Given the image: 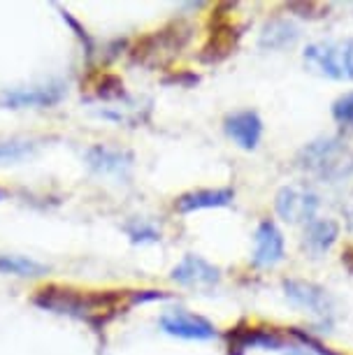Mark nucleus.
I'll use <instances>...</instances> for the list:
<instances>
[{
  "instance_id": "f257e3e1",
  "label": "nucleus",
  "mask_w": 353,
  "mask_h": 355,
  "mask_svg": "<svg viewBox=\"0 0 353 355\" xmlns=\"http://www.w3.org/2000/svg\"><path fill=\"white\" fill-rule=\"evenodd\" d=\"M298 163L314 177L335 182V179H342L353 170V151L342 139L323 137L304 146L298 156Z\"/></svg>"
},
{
  "instance_id": "f03ea898",
  "label": "nucleus",
  "mask_w": 353,
  "mask_h": 355,
  "mask_svg": "<svg viewBox=\"0 0 353 355\" xmlns=\"http://www.w3.org/2000/svg\"><path fill=\"white\" fill-rule=\"evenodd\" d=\"M307 68L335 82H353V40H321L302 53Z\"/></svg>"
},
{
  "instance_id": "7ed1b4c3",
  "label": "nucleus",
  "mask_w": 353,
  "mask_h": 355,
  "mask_svg": "<svg viewBox=\"0 0 353 355\" xmlns=\"http://www.w3.org/2000/svg\"><path fill=\"white\" fill-rule=\"evenodd\" d=\"M318 196L302 186H284L277 193L275 207L286 223H311L318 211Z\"/></svg>"
},
{
  "instance_id": "20e7f679",
  "label": "nucleus",
  "mask_w": 353,
  "mask_h": 355,
  "mask_svg": "<svg viewBox=\"0 0 353 355\" xmlns=\"http://www.w3.org/2000/svg\"><path fill=\"white\" fill-rule=\"evenodd\" d=\"M284 295L286 300L298 306V309H304L314 316H332V297L328 291L311 281H300V279H286L284 281Z\"/></svg>"
},
{
  "instance_id": "39448f33",
  "label": "nucleus",
  "mask_w": 353,
  "mask_h": 355,
  "mask_svg": "<svg viewBox=\"0 0 353 355\" xmlns=\"http://www.w3.org/2000/svg\"><path fill=\"white\" fill-rule=\"evenodd\" d=\"M163 332L172 334L179 339H196V341H207L216 337V327L209 323L207 318L196 316V313L186 309H170L158 318Z\"/></svg>"
},
{
  "instance_id": "423d86ee",
  "label": "nucleus",
  "mask_w": 353,
  "mask_h": 355,
  "mask_svg": "<svg viewBox=\"0 0 353 355\" xmlns=\"http://www.w3.org/2000/svg\"><path fill=\"white\" fill-rule=\"evenodd\" d=\"M223 128H225V135L244 151H254L263 137V121L254 110L228 114L223 121Z\"/></svg>"
},
{
  "instance_id": "0eeeda50",
  "label": "nucleus",
  "mask_w": 353,
  "mask_h": 355,
  "mask_svg": "<svg viewBox=\"0 0 353 355\" xmlns=\"http://www.w3.org/2000/svg\"><path fill=\"white\" fill-rule=\"evenodd\" d=\"M284 234L282 230L272 223V220H263L256 227L254 234V265L256 267H272L284 260Z\"/></svg>"
},
{
  "instance_id": "6e6552de",
  "label": "nucleus",
  "mask_w": 353,
  "mask_h": 355,
  "mask_svg": "<svg viewBox=\"0 0 353 355\" xmlns=\"http://www.w3.org/2000/svg\"><path fill=\"white\" fill-rule=\"evenodd\" d=\"M61 84H46V86H31V89H15L3 96V105L12 110H24V107H54L63 98Z\"/></svg>"
},
{
  "instance_id": "1a4fd4ad",
  "label": "nucleus",
  "mask_w": 353,
  "mask_h": 355,
  "mask_svg": "<svg viewBox=\"0 0 353 355\" xmlns=\"http://www.w3.org/2000/svg\"><path fill=\"white\" fill-rule=\"evenodd\" d=\"M172 279L182 286L191 288H207L216 286L221 279V272L214 265H209L207 260H203L200 256H186L175 270H172Z\"/></svg>"
},
{
  "instance_id": "9d476101",
  "label": "nucleus",
  "mask_w": 353,
  "mask_h": 355,
  "mask_svg": "<svg viewBox=\"0 0 353 355\" xmlns=\"http://www.w3.org/2000/svg\"><path fill=\"white\" fill-rule=\"evenodd\" d=\"M86 163L91 170L100 174H117V177H126L132 165V156L121 149H112V146L96 144L86 151Z\"/></svg>"
},
{
  "instance_id": "9b49d317",
  "label": "nucleus",
  "mask_w": 353,
  "mask_h": 355,
  "mask_svg": "<svg viewBox=\"0 0 353 355\" xmlns=\"http://www.w3.org/2000/svg\"><path fill=\"white\" fill-rule=\"evenodd\" d=\"M339 237V225L330 218H314L311 223H307L302 234V249L309 253V256H323L325 251L330 249L332 244L337 242Z\"/></svg>"
},
{
  "instance_id": "f8f14e48",
  "label": "nucleus",
  "mask_w": 353,
  "mask_h": 355,
  "mask_svg": "<svg viewBox=\"0 0 353 355\" xmlns=\"http://www.w3.org/2000/svg\"><path fill=\"white\" fill-rule=\"evenodd\" d=\"M235 200V191L232 189H205L186 193L175 202L177 211L191 214L200 209H216V207H228Z\"/></svg>"
},
{
  "instance_id": "ddd939ff",
  "label": "nucleus",
  "mask_w": 353,
  "mask_h": 355,
  "mask_svg": "<svg viewBox=\"0 0 353 355\" xmlns=\"http://www.w3.org/2000/svg\"><path fill=\"white\" fill-rule=\"evenodd\" d=\"M298 37H300L298 26H293L289 19H272V21L263 26L258 44L263 49L277 51V49H289V46L298 42Z\"/></svg>"
},
{
  "instance_id": "4468645a",
  "label": "nucleus",
  "mask_w": 353,
  "mask_h": 355,
  "mask_svg": "<svg viewBox=\"0 0 353 355\" xmlns=\"http://www.w3.org/2000/svg\"><path fill=\"white\" fill-rule=\"evenodd\" d=\"M46 267L31 258L21 256H0V274H15V277H37L44 274Z\"/></svg>"
},
{
  "instance_id": "2eb2a0df",
  "label": "nucleus",
  "mask_w": 353,
  "mask_h": 355,
  "mask_svg": "<svg viewBox=\"0 0 353 355\" xmlns=\"http://www.w3.org/2000/svg\"><path fill=\"white\" fill-rule=\"evenodd\" d=\"M332 119L344 130H353V91L344 93L332 103Z\"/></svg>"
},
{
  "instance_id": "dca6fc26",
  "label": "nucleus",
  "mask_w": 353,
  "mask_h": 355,
  "mask_svg": "<svg viewBox=\"0 0 353 355\" xmlns=\"http://www.w3.org/2000/svg\"><path fill=\"white\" fill-rule=\"evenodd\" d=\"M126 232H128V237L135 244L158 242V239H161V232L156 230V225L149 223V220H144V218H135L132 223H128L126 225Z\"/></svg>"
},
{
  "instance_id": "f3484780",
  "label": "nucleus",
  "mask_w": 353,
  "mask_h": 355,
  "mask_svg": "<svg viewBox=\"0 0 353 355\" xmlns=\"http://www.w3.org/2000/svg\"><path fill=\"white\" fill-rule=\"evenodd\" d=\"M35 149L33 142H24V139H10V142H0V163H15V160L26 158Z\"/></svg>"
},
{
  "instance_id": "a211bd4d",
  "label": "nucleus",
  "mask_w": 353,
  "mask_h": 355,
  "mask_svg": "<svg viewBox=\"0 0 353 355\" xmlns=\"http://www.w3.org/2000/svg\"><path fill=\"white\" fill-rule=\"evenodd\" d=\"M0 198H3V193H0Z\"/></svg>"
}]
</instances>
